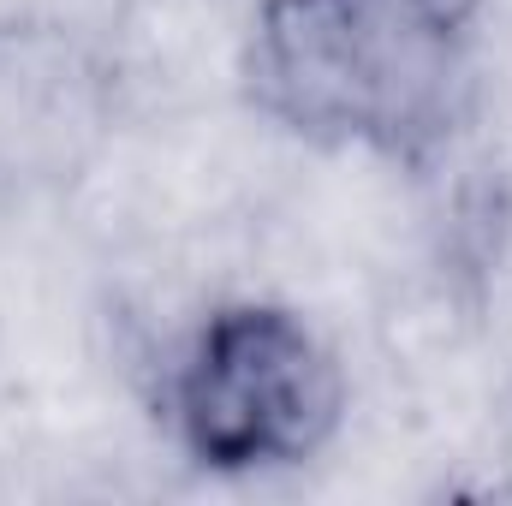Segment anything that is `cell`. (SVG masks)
I'll list each match as a JSON object with an SVG mask.
<instances>
[{
  "mask_svg": "<svg viewBox=\"0 0 512 506\" xmlns=\"http://www.w3.org/2000/svg\"><path fill=\"white\" fill-rule=\"evenodd\" d=\"M114 126V78L72 24H0V191H60Z\"/></svg>",
  "mask_w": 512,
  "mask_h": 506,
  "instance_id": "cell-3",
  "label": "cell"
},
{
  "mask_svg": "<svg viewBox=\"0 0 512 506\" xmlns=\"http://www.w3.org/2000/svg\"><path fill=\"white\" fill-rule=\"evenodd\" d=\"M489 0H256L245 96L286 137L429 173L477 114Z\"/></svg>",
  "mask_w": 512,
  "mask_h": 506,
  "instance_id": "cell-1",
  "label": "cell"
},
{
  "mask_svg": "<svg viewBox=\"0 0 512 506\" xmlns=\"http://www.w3.org/2000/svg\"><path fill=\"white\" fill-rule=\"evenodd\" d=\"M155 417L167 447L215 483H262L316 465L346 417L340 346L286 298H215L161 358Z\"/></svg>",
  "mask_w": 512,
  "mask_h": 506,
  "instance_id": "cell-2",
  "label": "cell"
}]
</instances>
